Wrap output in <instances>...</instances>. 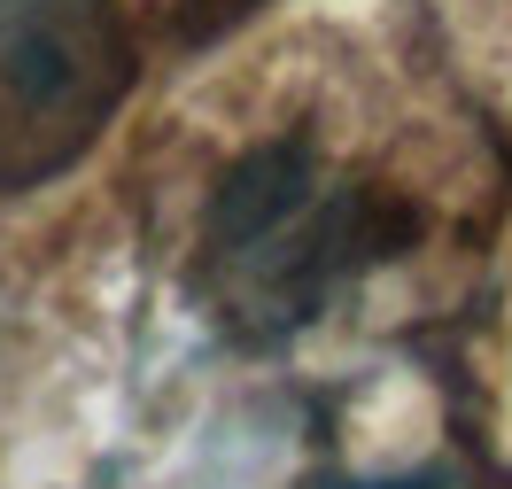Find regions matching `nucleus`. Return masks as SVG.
I'll list each match as a JSON object with an SVG mask.
<instances>
[{"label": "nucleus", "mask_w": 512, "mask_h": 489, "mask_svg": "<svg viewBox=\"0 0 512 489\" xmlns=\"http://www.w3.org/2000/svg\"><path fill=\"white\" fill-rule=\"evenodd\" d=\"M412 241V210L381 187H334L303 140H264L233 163L202 218V280L233 334L272 342L365 264Z\"/></svg>", "instance_id": "nucleus-1"}, {"label": "nucleus", "mask_w": 512, "mask_h": 489, "mask_svg": "<svg viewBox=\"0 0 512 489\" xmlns=\"http://www.w3.org/2000/svg\"><path fill=\"white\" fill-rule=\"evenodd\" d=\"M140 55L117 0H0V195H32L125 109Z\"/></svg>", "instance_id": "nucleus-2"}, {"label": "nucleus", "mask_w": 512, "mask_h": 489, "mask_svg": "<svg viewBox=\"0 0 512 489\" xmlns=\"http://www.w3.org/2000/svg\"><path fill=\"white\" fill-rule=\"evenodd\" d=\"M256 0H179V32L187 39H218L225 24H241Z\"/></svg>", "instance_id": "nucleus-3"}, {"label": "nucleus", "mask_w": 512, "mask_h": 489, "mask_svg": "<svg viewBox=\"0 0 512 489\" xmlns=\"http://www.w3.org/2000/svg\"><path fill=\"white\" fill-rule=\"evenodd\" d=\"M350 489H450L443 474H396V482H350Z\"/></svg>", "instance_id": "nucleus-4"}]
</instances>
